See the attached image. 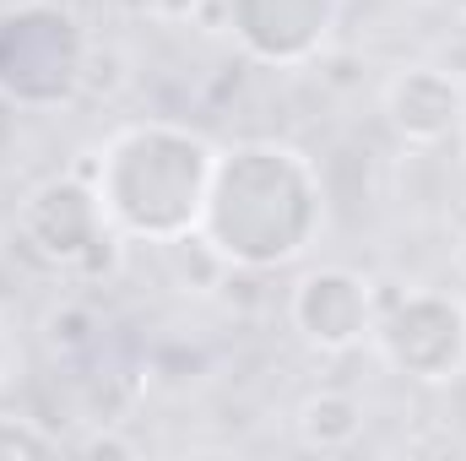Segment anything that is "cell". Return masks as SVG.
I'll list each match as a JSON object with an SVG mask.
<instances>
[{
  "mask_svg": "<svg viewBox=\"0 0 466 461\" xmlns=\"http://www.w3.org/2000/svg\"><path fill=\"white\" fill-rule=\"evenodd\" d=\"M212 147L174 125L119 130L98 169V207L119 229L147 239H179L201 223L212 190Z\"/></svg>",
  "mask_w": 466,
  "mask_h": 461,
  "instance_id": "6da1fadb",
  "label": "cell"
},
{
  "mask_svg": "<svg viewBox=\"0 0 466 461\" xmlns=\"http://www.w3.org/2000/svg\"><path fill=\"white\" fill-rule=\"evenodd\" d=\"M385 104H390V119H396L401 136H412V141H440L445 130L461 125L466 93H461V82H451L445 71L412 66V71H401V77L390 82Z\"/></svg>",
  "mask_w": 466,
  "mask_h": 461,
  "instance_id": "7a4b0ae2",
  "label": "cell"
},
{
  "mask_svg": "<svg viewBox=\"0 0 466 461\" xmlns=\"http://www.w3.org/2000/svg\"><path fill=\"white\" fill-rule=\"evenodd\" d=\"M299 299H304V304H320L315 315L299 310V326H304L320 347L358 343V332H363V321H369V293H363L358 277H348V271H320V277H309V282L299 288Z\"/></svg>",
  "mask_w": 466,
  "mask_h": 461,
  "instance_id": "3957f363",
  "label": "cell"
},
{
  "mask_svg": "<svg viewBox=\"0 0 466 461\" xmlns=\"http://www.w3.org/2000/svg\"><path fill=\"white\" fill-rule=\"evenodd\" d=\"M38 451H55V440L38 435V429H27V424L0 418V456H38Z\"/></svg>",
  "mask_w": 466,
  "mask_h": 461,
  "instance_id": "277c9868",
  "label": "cell"
}]
</instances>
